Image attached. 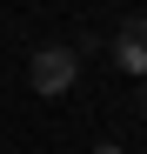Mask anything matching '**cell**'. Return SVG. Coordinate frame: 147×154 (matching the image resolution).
Masks as SVG:
<instances>
[{"label":"cell","instance_id":"cell-1","mask_svg":"<svg viewBox=\"0 0 147 154\" xmlns=\"http://www.w3.org/2000/svg\"><path fill=\"white\" fill-rule=\"evenodd\" d=\"M74 74H80V54L74 47H34V60H27V81L40 100H60L74 87Z\"/></svg>","mask_w":147,"mask_h":154},{"label":"cell","instance_id":"cell-2","mask_svg":"<svg viewBox=\"0 0 147 154\" xmlns=\"http://www.w3.org/2000/svg\"><path fill=\"white\" fill-rule=\"evenodd\" d=\"M107 60H114V67H127V74H147V20H127V27L114 34Z\"/></svg>","mask_w":147,"mask_h":154},{"label":"cell","instance_id":"cell-3","mask_svg":"<svg viewBox=\"0 0 147 154\" xmlns=\"http://www.w3.org/2000/svg\"><path fill=\"white\" fill-rule=\"evenodd\" d=\"M140 114H147V74H140Z\"/></svg>","mask_w":147,"mask_h":154},{"label":"cell","instance_id":"cell-4","mask_svg":"<svg viewBox=\"0 0 147 154\" xmlns=\"http://www.w3.org/2000/svg\"><path fill=\"white\" fill-rule=\"evenodd\" d=\"M94 154H120V147H114V141H107V147H94Z\"/></svg>","mask_w":147,"mask_h":154}]
</instances>
